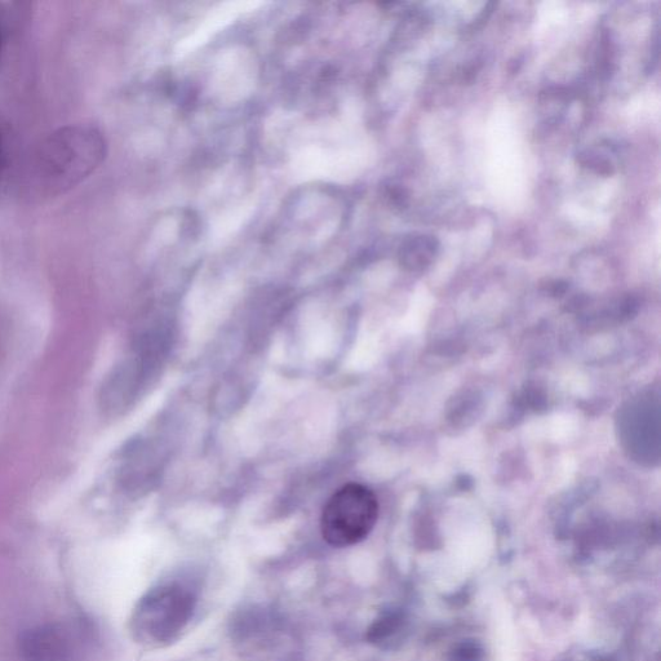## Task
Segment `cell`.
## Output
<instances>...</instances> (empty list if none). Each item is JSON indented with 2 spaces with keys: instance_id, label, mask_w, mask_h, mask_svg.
Listing matches in <instances>:
<instances>
[{
  "instance_id": "obj_2",
  "label": "cell",
  "mask_w": 661,
  "mask_h": 661,
  "mask_svg": "<svg viewBox=\"0 0 661 661\" xmlns=\"http://www.w3.org/2000/svg\"><path fill=\"white\" fill-rule=\"evenodd\" d=\"M197 609V594L190 585L166 581L149 590L133 609V640L148 649H162L179 640Z\"/></svg>"
},
{
  "instance_id": "obj_1",
  "label": "cell",
  "mask_w": 661,
  "mask_h": 661,
  "mask_svg": "<svg viewBox=\"0 0 661 661\" xmlns=\"http://www.w3.org/2000/svg\"><path fill=\"white\" fill-rule=\"evenodd\" d=\"M106 144L96 128L70 126L52 133L31 155L29 188L56 197L82 183L104 161Z\"/></svg>"
},
{
  "instance_id": "obj_3",
  "label": "cell",
  "mask_w": 661,
  "mask_h": 661,
  "mask_svg": "<svg viewBox=\"0 0 661 661\" xmlns=\"http://www.w3.org/2000/svg\"><path fill=\"white\" fill-rule=\"evenodd\" d=\"M379 518V501L374 492L358 483L337 490L323 509V539L335 548L352 547L365 540Z\"/></svg>"
},
{
  "instance_id": "obj_5",
  "label": "cell",
  "mask_w": 661,
  "mask_h": 661,
  "mask_svg": "<svg viewBox=\"0 0 661 661\" xmlns=\"http://www.w3.org/2000/svg\"><path fill=\"white\" fill-rule=\"evenodd\" d=\"M434 252H436V241L428 237L411 239L402 248V254L405 255L406 260H414L415 257V263L419 264H424L425 261L432 259Z\"/></svg>"
},
{
  "instance_id": "obj_4",
  "label": "cell",
  "mask_w": 661,
  "mask_h": 661,
  "mask_svg": "<svg viewBox=\"0 0 661 661\" xmlns=\"http://www.w3.org/2000/svg\"><path fill=\"white\" fill-rule=\"evenodd\" d=\"M22 645L31 661H68L73 638L64 628L43 627L26 634Z\"/></svg>"
}]
</instances>
